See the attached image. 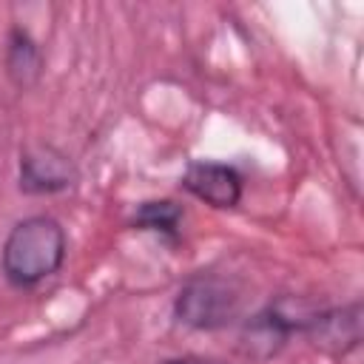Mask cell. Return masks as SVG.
<instances>
[{
	"label": "cell",
	"mask_w": 364,
	"mask_h": 364,
	"mask_svg": "<svg viewBox=\"0 0 364 364\" xmlns=\"http://www.w3.org/2000/svg\"><path fill=\"white\" fill-rule=\"evenodd\" d=\"M179 222H182V208L171 199H154V202H142L134 213V225L142 230H156L162 236H176L179 233Z\"/></svg>",
	"instance_id": "cell-8"
},
{
	"label": "cell",
	"mask_w": 364,
	"mask_h": 364,
	"mask_svg": "<svg viewBox=\"0 0 364 364\" xmlns=\"http://www.w3.org/2000/svg\"><path fill=\"white\" fill-rule=\"evenodd\" d=\"M74 179H77L74 162L51 145L28 148L20 156V188L26 193H57L71 188Z\"/></svg>",
	"instance_id": "cell-6"
},
{
	"label": "cell",
	"mask_w": 364,
	"mask_h": 364,
	"mask_svg": "<svg viewBox=\"0 0 364 364\" xmlns=\"http://www.w3.org/2000/svg\"><path fill=\"white\" fill-rule=\"evenodd\" d=\"M159 364H225V361L210 358V355H173V358H165Z\"/></svg>",
	"instance_id": "cell-9"
},
{
	"label": "cell",
	"mask_w": 364,
	"mask_h": 364,
	"mask_svg": "<svg viewBox=\"0 0 364 364\" xmlns=\"http://www.w3.org/2000/svg\"><path fill=\"white\" fill-rule=\"evenodd\" d=\"M6 74L17 88H31L37 85L40 74H43V54L37 48V43L23 31V28H11L9 34V48H6Z\"/></svg>",
	"instance_id": "cell-7"
},
{
	"label": "cell",
	"mask_w": 364,
	"mask_h": 364,
	"mask_svg": "<svg viewBox=\"0 0 364 364\" xmlns=\"http://www.w3.org/2000/svg\"><path fill=\"white\" fill-rule=\"evenodd\" d=\"M316 310L318 307L301 299H293V296L270 301L267 307H262L256 316L245 321L242 336H239V350L253 361L273 358L290 341L293 333H304Z\"/></svg>",
	"instance_id": "cell-2"
},
{
	"label": "cell",
	"mask_w": 364,
	"mask_h": 364,
	"mask_svg": "<svg viewBox=\"0 0 364 364\" xmlns=\"http://www.w3.org/2000/svg\"><path fill=\"white\" fill-rule=\"evenodd\" d=\"M65 259V230L51 216L17 222L0 250V264L14 287H34L54 276Z\"/></svg>",
	"instance_id": "cell-1"
},
{
	"label": "cell",
	"mask_w": 364,
	"mask_h": 364,
	"mask_svg": "<svg viewBox=\"0 0 364 364\" xmlns=\"http://www.w3.org/2000/svg\"><path fill=\"white\" fill-rule=\"evenodd\" d=\"M182 188L210 208L228 210L242 199V176L233 165L222 162H191L182 173Z\"/></svg>",
	"instance_id": "cell-5"
},
{
	"label": "cell",
	"mask_w": 364,
	"mask_h": 364,
	"mask_svg": "<svg viewBox=\"0 0 364 364\" xmlns=\"http://www.w3.org/2000/svg\"><path fill=\"white\" fill-rule=\"evenodd\" d=\"M304 336L318 353L330 358L353 353L361 344V304L353 301L344 307H318L304 327Z\"/></svg>",
	"instance_id": "cell-4"
},
{
	"label": "cell",
	"mask_w": 364,
	"mask_h": 364,
	"mask_svg": "<svg viewBox=\"0 0 364 364\" xmlns=\"http://www.w3.org/2000/svg\"><path fill=\"white\" fill-rule=\"evenodd\" d=\"M239 307H242L239 287L213 273H199L188 279L173 301L176 318L193 330L228 327L239 316Z\"/></svg>",
	"instance_id": "cell-3"
}]
</instances>
